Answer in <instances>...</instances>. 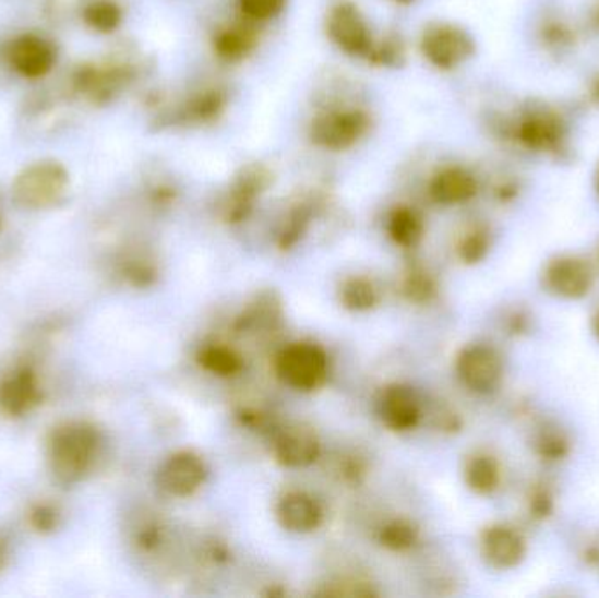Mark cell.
Listing matches in <instances>:
<instances>
[{
  "mask_svg": "<svg viewBox=\"0 0 599 598\" xmlns=\"http://www.w3.org/2000/svg\"><path fill=\"white\" fill-rule=\"evenodd\" d=\"M88 20L94 27L111 31L120 22V10L111 2H97L89 8Z\"/></svg>",
  "mask_w": 599,
  "mask_h": 598,
  "instance_id": "cell-28",
  "label": "cell"
},
{
  "mask_svg": "<svg viewBox=\"0 0 599 598\" xmlns=\"http://www.w3.org/2000/svg\"><path fill=\"white\" fill-rule=\"evenodd\" d=\"M207 469L195 453L182 452L170 456L158 473V485L172 497H188L202 487Z\"/></svg>",
  "mask_w": 599,
  "mask_h": 598,
  "instance_id": "cell-10",
  "label": "cell"
},
{
  "mask_svg": "<svg viewBox=\"0 0 599 598\" xmlns=\"http://www.w3.org/2000/svg\"><path fill=\"white\" fill-rule=\"evenodd\" d=\"M515 135L523 146L538 153L558 152L566 139V125L551 109L532 108L524 112Z\"/></svg>",
  "mask_w": 599,
  "mask_h": 598,
  "instance_id": "cell-7",
  "label": "cell"
},
{
  "mask_svg": "<svg viewBox=\"0 0 599 598\" xmlns=\"http://www.w3.org/2000/svg\"><path fill=\"white\" fill-rule=\"evenodd\" d=\"M538 455L547 462H560L570 453L568 439L560 430H542L535 441Z\"/></svg>",
  "mask_w": 599,
  "mask_h": 598,
  "instance_id": "cell-24",
  "label": "cell"
},
{
  "mask_svg": "<svg viewBox=\"0 0 599 598\" xmlns=\"http://www.w3.org/2000/svg\"><path fill=\"white\" fill-rule=\"evenodd\" d=\"M286 0H240L242 13L249 19L266 20L276 16L283 8Z\"/></svg>",
  "mask_w": 599,
  "mask_h": 598,
  "instance_id": "cell-27",
  "label": "cell"
},
{
  "mask_svg": "<svg viewBox=\"0 0 599 598\" xmlns=\"http://www.w3.org/2000/svg\"><path fill=\"white\" fill-rule=\"evenodd\" d=\"M596 190H598V195H599V167H598V172H596Z\"/></svg>",
  "mask_w": 599,
  "mask_h": 598,
  "instance_id": "cell-34",
  "label": "cell"
},
{
  "mask_svg": "<svg viewBox=\"0 0 599 598\" xmlns=\"http://www.w3.org/2000/svg\"><path fill=\"white\" fill-rule=\"evenodd\" d=\"M69 176L57 162L46 160L23 170L13 183V199L20 207L43 211L57 206L65 195Z\"/></svg>",
  "mask_w": 599,
  "mask_h": 598,
  "instance_id": "cell-2",
  "label": "cell"
},
{
  "mask_svg": "<svg viewBox=\"0 0 599 598\" xmlns=\"http://www.w3.org/2000/svg\"><path fill=\"white\" fill-rule=\"evenodd\" d=\"M592 332H595L596 339L599 340V311L592 318Z\"/></svg>",
  "mask_w": 599,
  "mask_h": 598,
  "instance_id": "cell-32",
  "label": "cell"
},
{
  "mask_svg": "<svg viewBox=\"0 0 599 598\" xmlns=\"http://www.w3.org/2000/svg\"><path fill=\"white\" fill-rule=\"evenodd\" d=\"M11 60L25 76H40L53 65V49L37 37H23L14 45Z\"/></svg>",
  "mask_w": 599,
  "mask_h": 598,
  "instance_id": "cell-17",
  "label": "cell"
},
{
  "mask_svg": "<svg viewBox=\"0 0 599 598\" xmlns=\"http://www.w3.org/2000/svg\"><path fill=\"white\" fill-rule=\"evenodd\" d=\"M590 95H592V98L599 104V77L595 81V85H592V89H590Z\"/></svg>",
  "mask_w": 599,
  "mask_h": 598,
  "instance_id": "cell-33",
  "label": "cell"
},
{
  "mask_svg": "<svg viewBox=\"0 0 599 598\" xmlns=\"http://www.w3.org/2000/svg\"><path fill=\"white\" fill-rule=\"evenodd\" d=\"M277 518L286 530L307 534L320 527L323 522V510L311 495L293 491L280 499L277 505Z\"/></svg>",
  "mask_w": 599,
  "mask_h": 598,
  "instance_id": "cell-15",
  "label": "cell"
},
{
  "mask_svg": "<svg viewBox=\"0 0 599 598\" xmlns=\"http://www.w3.org/2000/svg\"><path fill=\"white\" fill-rule=\"evenodd\" d=\"M274 455L286 467H307L320 456V441L306 424H291L280 430L274 441Z\"/></svg>",
  "mask_w": 599,
  "mask_h": 598,
  "instance_id": "cell-13",
  "label": "cell"
},
{
  "mask_svg": "<svg viewBox=\"0 0 599 598\" xmlns=\"http://www.w3.org/2000/svg\"><path fill=\"white\" fill-rule=\"evenodd\" d=\"M405 291H407L410 299L422 302V300L430 299L433 291H435V285H433L428 274L412 273L407 277V282H405Z\"/></svg>",
  "mask_w": 599,
  "mask_h": 598,
  "instance_id": "cell-29",
  "label": "cell"
},
{
  "mask_svg": "<svg viewBox=\"0 0 599 598\" xmlns=\"http://www.w3.org/2000/svg\"><path fill=\"white\" fill-rule=\"evenodd\" d=\"M340 300L347 309L352 311H367L378 304L379 295L375 286L367 279H351L343 286Z\"/></svg>",
  "mask_w": 599,
  "mask_h": 598,
  "instance_id": "cell-21",
  "label": "cell"
},
{
  "mask_svg": "<svg viewBox=\"0 0 599 598\" xmlns=\"http://www.w3.org/2000/svg\"><path fill=\"white\" fill-rule=\"evenodd\" d=\"M277 374L293 388L312 392L328 378V358L315 344L295 343L280 351Z\"/></svg>",
  "mask_w": 599,
  "mask_h": 598,
  "instance_id": "cell-3",
  "label": "cell"
},
{
  "mask_svg": "<svg viewBox=\"0 0 599 598\" xmlns=\"http://www.w3.org/2000/svg\"><path fill=\"white\" fill-rule=\"evenodd\" d=\"M418 540V528L405 519L387 523L381 530V542L391 550H407Z\"/></svg>",
  "mask_w": 599,
  "mask_h": 598,
  "instance_id": "cell-23",
  "label": "cell"
},
{
  "mask_svg": "<svg viewBox=\"0 0 599 598\" xmlns=\"http://www.w3.org/2000/svg\"><path fill=\"white\" fill-rule=\"evenodd\" d=\"M552 510H554V501H552V495L549 491H532L531 499H529V511H531L535 518H547L552 513Z\"/></svg>",
  "mask_w": 599,
  "mask_h": 598,
  "instance_id": "cell-30",
  "label": "cell"
},
{
  "mask_svg": "<svg viewBox=\"0 0 599 598\" xmlns=\"http://www.w3.org/2000/svg\"><path fill=\"white\" fill-rule=\"evenodd\" d=\"M28 525H31L37 534H53L60 523H62V513L57 505L49 502H39L34 504L27 514Z\"/></svg>",
  "mask_w": 599,
  "mask_h": 598,
  "instance_id": "cell-25",
  "label": "cell"
},
{
  "mask_svg": "<svg viewBox=\"0 0 599 598\" xmlns=\"http://www.w3.org/2000/svg\"><path fill=\"white\" fill-rule=\"evenodd\" d=\"M422 51L436 68L454 69L470 59L476 51V45L462 28L436 25L422 37Z\"/></svg>",
  "mask_w": 599,
  "mask_h": 598,
  "instance_id": "cell-8",
  "label": "cell"
},
{
  "mask_svg": "<svg viewBox=\"0 0 599 598\" xmlns=\"http://www.w3.org/2000/svg\"><path fill=\"white\" fill-rule=\"evenodd\" d=\"M596 22H598V25H599V10H598V13H596Z\"/></svg>",
  "mask_w": 599,
  "mask_h": 598,
  "instance_id": "cell-35",
  "label": "cell"
},
{
  "mask_svg": "<svg viewBox=\"0 0 599 598\" xmlns=\"http://www.w3.org/2000/svg\"><path fill=\"white\" fill-rule=\"evenodd\" d=\"M369 118L360 111L328 112L312 125V139L330 150H344L364 134Z\"/></svg>",
  "mask_w": 599,
  "mask_h": 598,
  "instance_id": "cell-9",
  "label": "cell"
},
{
  "mask_svg": "<svg viewBox=\"0 0 599 598\" xmlns=\"http://www.w3.org/2000/svg\"><path fill=\"white\" fill-rule=\"evenodd\" d=\"M456 372L471 392L491 393L503 378L502 357L488 344H471L457 357Z\"/></svg>",
  "mask_w": 599,
  "mask_h": 598,
  "instance_id": "cell-4",
  "label": "cell"
},
{
  "mask_svg": "<svg viewBox=\"0 0 599 598\" xmlns=\"http://www.w3.org/2000/svg\"><path fill=\"white\" fill-rule=\"evenodd\" d=\"M253 46V34L242 27L228 28L216 39V51L228 60H236L248 53Z\"/></svg>",
  "mask_w": 599,
  "mask_h": 598,
  "instance_id": "cell-22",
  "label": "cell"
},
{
  "mask_svg": "<svg viewBox=\"0 0 599 598\" xmlns=\"http://www.w3.org/2000/svg\"><path fill=\"white\" fill-rule=\"evenodd\" d=\"M390 234L395 242L410 248L418 244L422 237V222L418 213L412 210H398L393 213L390 219Z\"/></svg>",
  "mask_w": 599,
  "mask_h": 598,
  "instance_id": "cell-20",
  "label": "cell"
},
{
  "mask_svg": "<svg viewBox=\"0 0 599 598\" xmlns=\"http://www.w3.org/2000/svg\"><path fill=\"white\" fill-rule=\"evenodd\" d=\"M10 563V548L5 545L4 539H0V571H4Z\"/></svg>",
  "mask_w": 599,
  "mask_h": 598,
  "instance_id": "cell-31",
  "label": "cell"
},
{
  "mask_svg": "<svg viewBox=\"0 0 599 598\" xmlns=\"http://www.w3.org/2000/svg\"><path fill=\"white\" fill-rule=\"evenodd\" d=\"M402 2H409V0H402Z\"/></svg>",
  "mask_w": 599,
  "mask_h": 598,
  "instance_id": "cell-36",
  "label": "cell"
},
{
  "mask_svg": "<svg viewBox=\"0 0 599 598\" xmlns=\"http://www.w3.org/2000/svg\"><path fill=\"white\" fill-rule=\"evenodd\" d=\"M200 366L213 374L228 378L242 371V358L233 349L225 348L221 344L205 346L199 354Z\"/></svg>",
  "mask_w": 599,
  "mask_h": 598,
  "instance_id": "cell-19",
  "label": "cell"
},
{
  "mask_svg": "<svg viewBox=\"0 0 599 598\" xmlns=\"http://www.w3.org/2000/svg\"><path fill=\"white\" fill-rule=\"evenodd\" d=\"M382 421L390 429L405 432L418 424L421 418V407L412 390L407 386H390L382 393L381 403H379Z\"/></svg>",
  "mask_w": 599,
  "mask_h": 598,
  "instance_id": "cell-14",
  "label": "cell"
},
{
  "mask_svg": "<svg viewBox=\"0 0 599 598\" xmlns=\"http://www.w3.org/2000/svg\"><path fill=\"white\" fill-rule=\"evenodd\" d=\"M477 179L468 170L453 167L436 175L431 183V196L440 204H463L477 193Z\"/></svg>",
  "mask_w": 599,
  "mask_h": 598,
  "instance_id": "cell-16",
  "label": "cell"
},
{
  "mask_svg": "<svg viewBox=\"0 0 599 598\" xmlns=\"http://www.w3.org/2000/svg\"><path fill=\"white\" fill-rule=\"evenodd\" d=\"M595 285V271L586 260L577 256H560L543 271V286L549 294L561 299H584Z\"/></svg>",
  "mask_w": 599,
  "mask_h": 598,
  "instance_id": "cell-5",
  "label": "cell"
},
{
  "mask_svg": "<svg viewBox=\"0 0 599 598\" xmlns=\"http://www.w3.org/2000/svg\"><path fill=\"white\" fill-rule=\"evenodd\" d=\"M489 236L486 230H474L459 244V256L466 264H477L488 255Z\"/></svg>",
  "mask_w": 599,
  "mask_h": 598,
  "instance_id": "cell-26",
  "label": "cell"
},
{
  "mask_svg": "<svg viewBox=\"0 0 599 598\" xmlns=\"http://www.w3.org/2000/svg\"><path fill=\"white\" fill-rule=\"evenodd\" d=\"M43 403V384L31 366H20L0 380V411L10 418L31 415Z\"/></svg>",
  "mask_w": 599,
  "mask_h": 598,
  "instance_id": "cell-6",
  "label": "cell"
},
{
  "mask_svg": "<svg viewBox=\"0 0 599 598\" xmlns=\"http://www.w3.org/2000/svg\"><path fill=\"white\" fill-rule=\"evenodd\" d=\"M465 481L476 493L489 495L500 485V467L491 456H474L466 464Z\"/></svg>",
  "mask_w": 599,
  "mask_h": 598,
  "instance_id": "cell-18",
  "label": "cell"
},
{
  "mask_svg": "<svg viewBox=\"0 0 599 598\" xmlns=\"http://www.w3.org/2000/svg\"><path fill=\"white\" fill-rule=\"evenodd\" d=\"M480 548L486 562L498 571L517 567L526 557V542L523 536L506 525L486 528Z\"/></svg>",
  "mask_w": 599,
  "mask_h": 598,
  "instance_id": "cell-11",
  "label": "cell"
},
{
  "mask_svg": "<svg viewBox=\"0 0 599 598\" xmlns=\"http://www.w3.org/2000/svg\"><path fill=\"white\" fill-rule=\"evenodd\" d=\"M103 450V435L88 421L57 424L46 441L49 476L60 487L71 488L88 478Z\"/></svg>",
  "mask_w": 599,
  "mask_h": 598,
  "instance_id": "cell-1",
  "label": "cell"
},
{
  "mask_svg": "<svg viewBox=\"0 0 599 598\" xmlns=\"http://www.w3.org/2000/svg\"><path fill=\"white\" fill-rule=\"evenodd\" d=\"M328 34L338 48L351 55H363L370 49V32L363 16L352 4H340L332 11Z\"/></svg>",
  "mask_w": 599,
  "mask_h": 598,
  "instance_id": "cell-12",
  "label": "cell"
}]
</instances>
